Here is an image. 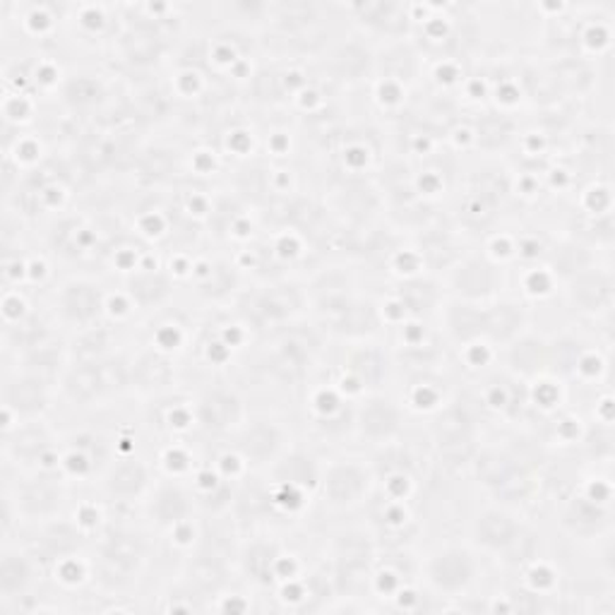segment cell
<instances>
[{
    "instance_id": "44dd1931",
    "label": "cell",
    "mask_w": 615,
    "mask_h": 615,
    "mask_svg": "<svg viewBox=\"0 0 615 615\" xmlns=\"http://www.w3.org/2000/svg\"><path fill=\"white\" fill-rule=\"evenodd\" d=\"M80 546V532L66 522H52L39 538V548L46 558L70 560V556Z\"/></svg>"
},
{
    "instance_id": "4fadbf2b",
    "label": "cell",
    "mask_w": 615,
    "mask_h": 615,
    "mask_svg": "<svg viewBox=\"0 0 615 615\" xmlns=\"http://www.w3.org/2000/svg\"><path fill=\"white\" fill-rule=\"evenodd\" d=\"M8 435V452L15 455V459H24V462H44L48 457V452L54 449V441L48 437L44 425H39L36 421H24V425H18L15 433H5Z\"/></svg>"
},
{
    "instance_id": "6da1fadb",
    "label": "cell",
    "mask_w": 615,
    "mask_h": 615,
    "mask_svg": "<svg viewBox=\"0 0 615 615\" xmlns=\"http://www.w3.org/2000/svg\"><path fill=\"white\" fill-rule=\"evenodd\" d=\"M130 383V368H125L118 361H82L80 366L70 368L62 375L60 387L72 405L87 407L92 401L104 399L106 395H116Z\"/></svg>"
},
{
    "instance_id": "7c38bea8",
    "label": "cell",
    "mask_w": 615,
    "mask_h": 615,
    "mask_svg": "<svg viewBox=\"0 0 615 615\" xmlns=\"http://www.w3.org/2000/svg\"><path fill=\"white\" fill-rule=\"evenodd\" d=\"M102 310V298L92 284L72 282L60 292V312L68 322L87 330Z\"/></svg>"
},
{
    "instance_id": "7402d4cb",
    "label": "cell",
    "mask_w": 615,
    "mask_h": 615,
    "mask_svg": "<svg viewBox=\"0 0 615 615\" xmlns=\"http://www.w3.org/2000/svg\"><path fill=\"white\" fill-rule=\"evenodd\" d=\"M611 280L604 277V274L592 272V270H582L580 274L572 277V300L574 306H580L582 310H599V306H606L611 300V294H594V288L608 284Z\"/></svg>"
},
{
    "instance_id": "8992f818",
    "label": "cell",
    "mask_w": 615,
    "mask_h": 615,
    "mask_svg": "<svg viewBox=\"0 0 615 615\" xmlns=\"http://www.w3.org/2000/svg\"><path fill=\"white\" fill-rule=\"evenodd\" d=\"M476 577V560L462 548H445L429 562V580L445 594L464 592Z\"/></svg>"
},
{
    "instance_id": "30bf717a",
    "label": "cell",
    "mask_w": 615,
    "mask_h": 615,
    "mask_svg": "<svg viewBox=\"0 0 615 615\" xmlns=\"http://www.w3.org/2000/svg\"><path fill=\"white\" fill-rule=\"evenodd\" d=\"M18 512L32 520H52L62 505V491L52 476H36V479L18 488Z\"/></svg>"
},
{
    "instance_id": "2e32d148",
    "label": "cell",
    "mask_w": 615,
    "mask_h": 615,
    "mask_svg": "<svg viewBox=\"0 0 615 615\" xmlns=\"http://www.w3.org/2000/svg\"><path fill=\"white\" fill-rule=\"evenodd\" d=\"M34 580V565L32 558H27L20 550H8L3 554V562H0V592L3 599H20L30 589Z\"/></svg>"
},
{
    "instance_id": "8fae6325",
    "label": "cell",
    "mask_w": 615,
    "mask_h": 615,
    "mask_svg": "<svg viewBox=\"0 0 615 615\" xmlns=\"http://www.w3.org/2000/svg\"><path fill=\"white\" fill-rule=\"evenodd\" d=\"M522 532L520 522L512 517L508 510H486L474 522V538L476 544L488 548V550H503L514 542V536Z\"/></svg>"
},
{
    "instance_id": "9a60e30c",
    "label": "cell",
    "mask_w": 615,
    "mask_h": 615,
    "mask_svg": "<svg viewBox=\"0 0 615 615\" xmlns=\"http://www.w3.org/2000/svg\"><path fill=\"white\" fill-rule=\"evenodd\" d=\"M149 474L143 462L125 459L111 469L106 479V491L111 498L118 500H133L147 491Z\"/></svg>"
},
{
    "instance_id": "3957f363",
    "label": "cell",
    "mask_w": 615,
    "mask_h": 615,
    "mask_svg": "<svg viewBox=\"0 0 615 615\" xmlns=\"http://www.w3.org/2000/svg\"><path fill=\"white\" fill-rule=\"evenodd\" d=\"M3 401H5V417H15L18 423L20 421L24 423L42 417L48 405H52V395H48L46 378L27 373L22 375V378L10 380L5 385Z\"/></svg>"
},
{
    "instance_id": "5b68a950",
    "label": "cell",
    "mask_w": 615,
    "mask_h": 615,
    "mask_svg": "<svg viewBox=\"0 0 615 615\" xmlns=\"http://www.w3.org/2000/svg\"><path fill=\"white\" fill-rule=\"evenodd\" d=\"M322 493L334 508H351L368 493V471L354 462H339L320 479Z\"/></svg>"
},
{
    "instance_id": "5bb4252c",
    "label": "cell",
    "mask_w": 615,
    "mask_h": 615,
    "mask_svg": "<svg viewBox=\"0 0 615 615\" xmlns=\"http://www.w3.org/2000/svg\"><path fill=\"white\" fill-rule=\"evenodd\" d=\"M508 363L510 371L532 378V375L542 373L550 363V351L544 342H538L534 337H517L508 344Z\"/></svg>"
},
{
    "instance_id": "ffe728a7",
    "label": "cell",
    "mask_w": 615,
    "mask_h": 615,
    "mask_svg": "<svg viewBox=\"0 0 615 615\" xmlns=\"http://www.w3.org/2000/svg\"><path fill=\"white\" fill-rule=\"evenodd\" d=\"M187 512H191V498L183 493L181 486H159L152 500V514H157L159 524L164 526H179L187 522Z\"/></svg>"
},
{
    "instance_id": "7a4b0ae2",
    "label": "cell",
    "mask_w": 615,
    "mask_h": 615,
    "mask_svg": "<svg viewBox=\"0 0 615 615\" xmlns=\"http://www.w3.org/2000/svg\"><path fill=\"white\" fill-rule=\"evenodd\" d=\"M143 562V546L135 536L128 534H113L106 538L102 546V554H99V574L102 580L121 586L137 572Z\"/></svg>"
},
{
    "instance_id": "9c48e42d",
    "label": "cell",
    "mask_w": 615,
    "mask_h": 615,
    "mask_svg": "<svg viewBox=\"0 0 615 615\" xmlns=\"http://www.w3.org/2000/svg\"><path fill=\"white\" fill-rule=\"evenodd\" d=\"M356 425L363 437H368V441L378 445H385L395 441V435L399 433L401 413L395 401L385 397H371L363 401Z\"/></svg>"
},
{
    "instance_id": "ac0fdd59",
    "label": "cell",
    "mask_w": 615,
    "mask_h": 615,
    "mask_svg": "<svg viewBox=\"0 0 615 615\" xmlns=\"http://www.w3.org/2000/svg\"><path fill=\"white\" fill-rule=\"evenodd\" d=\"M130 383L137 385L145 392H159L171 383V363L164 354L149 351L133 363L130 368Z\"/></svg>"
},
{
    "instance_id": "277c9868",
    "label": "cell",
    "mask_w": 615,
    "mask_h": 615,
    "mask_svg": "<svg viewBox=\"0 0 615 615\" xmlns=\"http://www.w3.org/2000/svg\"><path fill=\"white\" fill-rule=\"evenodd\" d=\"M236 449L243 462L262 467V464H274L284 452V433L280 425L270 421H255L243 425L236 437Z\"/></svg>"
},
{
    "instance_id": "e0dca14e",
    "label": "cell",
    "mask_w": 615,
    "mask_h": 615,
    "mask_svg": "<svg viewBox=\"0 0 615 615\" xmlns=\"http://www.w3.org/2000/svg\"><path fill=\"white\" fill-rule=\"evenodd\" d=\"M524 322H526V316H524L522 306L500 304L493 310H486L483 337L493 339V342H498V344H510L522 334Z\"/></svg>"
},
{
    "instance_id": "ba28073f",
    "label": "cell",
    "mask_w": 615,
    "mask_h": 615,
    "mask_svg": "<svg viewBox=\"0 0 615 615\" xmlns=\"http://www.w3.org/2000/svg\"><path fill=\"white\" fill-rule=\"evenodd\" d=\"M195 421L215 433L238 429L243 421V401L229 390H209L197 401Z\"/></svg>"
},
{
    "instance_id": "d6986e66",
    "label": "cell",
    "mask_w": 615,
    "mask_h": 615,
    "mask_svg": "<svg viewBox=\"0 0 615 615\" xmlns=\"http://www.w3.org/2000/svg\"><path fill=\"white\" fill-rule=\"evenodd\" d=\"M447 330L462 344H471L483 337L486 330V310L474 306L471 300L447 310Z\"/></svg>"
},
{
    "instance_id": "52a82bcc",
    "label": "cell",
    "mask_w": 615,
    "mask_h": 615,
    "mask_svg": "<svg viewBox=\"0 0 615 615\" xmlns=\"http://www.w3.org/2000/svg\"><path fill=\"white\" fill-rule=\"evenodd\" d=\"M474 421L469 417V411L457 405H449L437 413V419L433 423V435L435 443L441 447L443 455L452 457L459 455L464 449H474Z\"/></svg>"
}]
</instances>
